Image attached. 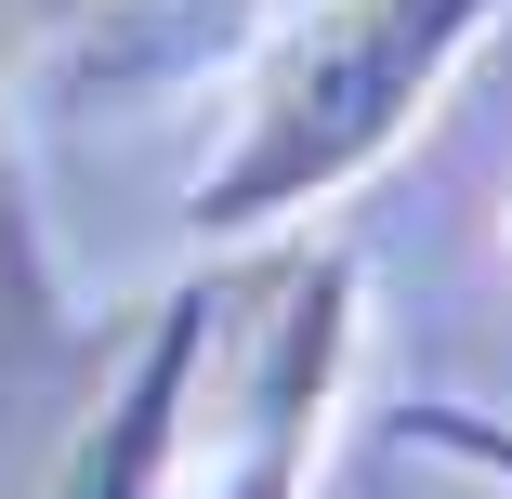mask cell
<instances>
[{"mask_svg": "<svg viewBox=\"0 0 512 499\" xmlns=\"http://www.w3.org/2000/svg\"><path fill=\"white\" fill-rule=\"evenodd\" d=\"M92 14H132V0H27V27L53 40V27H92Z\"/></svg>", "mask_w": 512, "mask_h": 499, "instance_id": "cell-6", "label": "cell"}, {"mask_svg": "<svg viewBox=\"0 0 512 499\" xmlns=\"http://www.w3.org/2000/svg\"><path fill=\"white\" fill-rule=\"evenodd\" d=\"M224 394H211V499H316L329 421L368 342V263L355 237H276L224 263Z\"/></svg>", "mask_w": 512, "mask_h": 499, "instance_id": "cell-2", "label": "cell"}, {"mask_svg": "<svg viewBox=\"0 0 512 499\" xmlns=\"http://www.w3.org/2000/svg\"><path fill=\"white\" fill-rule=\"evenodd\" d=\"M394 447L407 460H460V473H486L512 499V421L473 408V394H407V408H394Z\"/></svg>", "mask_w": 512, "mask_h": 499, "instance_id": "cell-5", "label": "cell"}, {"mask_svg": "<svg viewBox=\"0 0 512 499\" xmlns=\"http://www.w3.org/2000/svg\"><path fill=\"white\" fill-rule=\"evenodd\" d=\"M211 316H224V263H197V276L158 289V303H132L119 368L92 381V408L66 421L40 499H184V460H197V381H211Z\"/></svg>", "mask_w": 512, "mask_h": 499, "instance_id": "cell-3", "label": "cell"}, {"mask_svg": "<svg viewBox=\"0 0 512 499\" xmlns=\"http://www.w3.org/2000/svg\"><path fill=\"white\" fill-rule=\"evenodd\" d=\"M119 329L132 316H79L53 289L27 197L0 184V499H40L53 486V447L92 408V381L119 368Z\"/></svg>", "mask_w": 512, "mask_h": 499, "instance_id": "cell-4", "label": "cell"}, {"mask_svg": "<svg viewBox=\"0 0 512 499\" xmlns=\"http://www.w3.org/2000/svg\"><path fill=\"white\" fill-rule=\"evenodd\" d=\"M0 184H14V132H0Z\"/></svg>", "mask_w": 512, "mask_h": 499, "instance_id": "cell-7", "label": "cell"}, {"mask_svg": "<svg viewBox=\"0 0 512 499\" xmlns=\"http://www.w3.org/2000/svg\"><path fill=\"white\" fill-rule=\"evenodd\" d=\"M512 0H302L276 14L237 66V119L184 184V237L197 263H237L276 237H316V211L368 171H394L434 132V106L473 79Z\"/></svg>", "mask_w": 512, "mask_h": 499, "instance_id": "cell-1", "label": "cell"}]
</instances>
